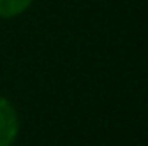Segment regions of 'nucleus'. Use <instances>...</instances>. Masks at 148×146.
<instances>
[{"instance_id":"2","label":"nucleus","mask_w":148,"mask_h":146,"mask_svg":"<svg viewBox=\"0 0 148 146\" xmlns=\"http://www.w3.org/2000/svg\"><path fill=\"white\" fill-rule=\"evenodd\" d=\"M33 0H0V17H16L23 14Z\"/></svg>"},{"instance_id":"1","label":"nucleus","mask_w":148,"mask_h":146,"mask_svg":"<svg viewBox=\"0 0 148 146\" xmlns=\"http://www.w3.org/2000/svg\"><path fill=\"white\" fill-rule=\"evenodd\" d=\"M19 132V117L12 103L0 95V146H12Z\"/></svg>"}]
</instances>
